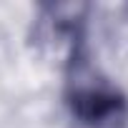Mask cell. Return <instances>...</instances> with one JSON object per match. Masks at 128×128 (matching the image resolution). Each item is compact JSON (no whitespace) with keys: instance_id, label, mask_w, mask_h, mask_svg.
Wrapping results in <instances>:
<instances>
[{"instance_id":"1","label":"cell","mask_w":128,"mask_h":128,"mask_svg":"<svg viewBox=\"0 0 128 128\" xmlns=\"http://www.w3.org/2000/svg\"><path fill=\"white\" fill-rule=\"evenodd\" d=\"M63 106L78 128H128V93L93 63L88 43L63 63Z\"/></svg>"},{"instance_id":"2","label":"cell","mask_w":128,"mask_h":128,"mask_svg":"<svg viewBox=\"0 0 128 128\" xmlns=\"http://www.w3.org/2000/svg\"><path fill=\"white\" fill-rule=\"evenodd\" d=\"M126 10H128V5H126Z\"/></svg>"}]
</instances>
